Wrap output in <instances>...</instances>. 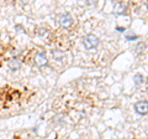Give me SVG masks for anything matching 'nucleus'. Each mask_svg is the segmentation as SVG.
Listing matches in <instances>:
<instances>
[{
	"label": "nucleus",
	"instance_id": "f257e3e1",
	"mask_svg": "<svg viewBox=\"0 0 148 139\" xmlns=\"http://www.w3.org/2000/svg\"><path fill=\"white\" fill-rule=\"evenodd\" d=\"M83 45L86 50H92L99 45V38L92 34H88L83 38Z\"/></svg>",
	"mask_w": 148,
	"mask_h": 139
},
{
	"label": "nucleus",
	"instance_id": "f03ea898",
	"mask_svg": "<svg viewBox=\"0 0 148 139\" xmlns=\"http://www.w3.org/2000/svg\"><path fill=\"white\" fill-rule=\"evenodd\" d=\"M57 20H58V24L61 25L62 27H64V29H68V27H71L73 25V17L72 15L69 13H62V14H59L58 17H57Z\"/></svg>",
	"mask_w": 148,
	"mask_h": 139
},
{
	"label": "nucleus",
	"instance_id": "7ed1b4c3",
	"mask_svg": "<svg viewBox=\"0 0 148 139\" xmlns=\"http://www.w3.org/2000/svg\"><path fill=\"white\" fill-rule=\"evenodd\" d=\"M35 65L37 67H45L48 65V58H47V55L43 51H41V52H37L35 55Z\"/></svg>",
	"mask_w": 148,
	"mask_h": 139
},
{
	"label": "nucleus",
	"instance_id": "20e7f679",
	"mask_svg": "<svg viewBox=\"0 0 148 139\" xmlns=\"http://www.w3.org/2000/svg\"><path fill=\"white\" fill-rule=\"evenodd\" d=\"M135 111L137 114L140 115H146L147 114V111H148V104H147V101H138L135 103Z\"/></svg>",
	"mask_w": 148,
	"mask_h": 139
},
{
	"label": "nucleus",
	"instance_id": "39448f33",
	"mask_svg": "<svg viewBox=\"0 0 148 139\" xmlns=\"http://www.w3.org/2000/svg\"><path fill=\"white\" fill-rule=\"evenodd\" d=\"M8 67H9V70H11V71H14V72L18 71V70L21 68V61L16 57H12L8 61Z\"/></svg>",
	"mask_w": 148,
	"mask_h": 139
},
{
	"label": "nucleus",
	"instance_id": "423d86ee",
	"mask_svg": "<svg viewBox=\"0 0 148 139\" xmlns=\"http://www.w3.org/2000/svg\"><path fill=\"white\" fill-rule=\"evenodd\" d=\"M126 13V5L122 1H117L114 5V14L115 15H123Z\"/></svg>",
	"mask_w": 148,
	"mask_h": 139
},
{
	"label": "nucleus",
	"instance_id": "0eeeda50",
	"mask_svg": "<svg viewBox=\"0 0 148 139\" xmlns=\"http://www.w3.org/2000/svg\"><path fill=\"white\" fill-rule=\"evenodd\" d=\"M133 82H135L136 86L143 85V82H145V76L141 75V73H136V75L133 76Z\"/></svg>",
	"mask_w": 148,
	"mask_h": 139
},
{
	"label": "nucleus",
	"instance_id": "6e6552de",
	"mask_svg": "<svg viewBox=\"0 0 148 139\" xmlns=\"http://www.w3.org/2000/svg\"><path fill=\"white\" fill-rule=\"evenodd\" d=\"M52 55H53V57L56 60H58V61H61V60L64 57V52H63V51H61V50H53Z\"/></svg>",
	"mask_w": 148,
	"mask_h": 139
},
{
	"label": "nucleus",
	"instance_id": "1a4fd4ad",
	"mask_svg": "<svg viewBox=\"0 0 148 139\" xmlns=\"http://www.w3.org/2000/svg\"><path fill=\"white\" fill-rule=\"evenodd\" d=\"M138 38H140V36L136 35V34H133V32H127V34L125 35V39H126V41H135Z\"/></svg>",
	"mask_w": 148,
	"mask_h": 139
},
{
	"label": "nucleus",
	"instance_id": "9d476101",
	"mask_svg": "<svg viewBox=\"0 0 148 139\" xmlns=\"http://www.w3.org/2000/svg\"><path fill=\"white\" fill-rule=\"evenodd\" d=\"M145 49H146V45L143 44V42H140V44H138V45L136 46V54H138V55L142 54V52H143V50H145Z\"/></svg>",
	"mask_w": 148,
	"mask_h": 139
},
{
	"label": "nucleus",
	"instance_id": "9b49d317",
	"mask_svg": "<svg viewBox=\"0 0 148 139\" xmlns=\"http://www.w3.org/2000/svg\"><path fill=\"white\" fill-rule=\"evenodd\" d=\"M46 34H47V30H46V29H40V32H38V35L43 36V35H46Z\"/></svg>",
	"mask_w": 148,
	"mask_h": 139
},
{
	"label": "nucleus",
	"instance_id": "f8f14e48",
	"mask_svg": "<svg viewBox=\"0 0 148 139\" xmlns=\"http://www.w3.org/2000/svg\"><path fill=\"white\" fill-rule=\"evenodd\" d=\"M116 30H117L119 32H123V31L126 30V29H125V27H116Z\"/></svg>",
	"mask_w": 148,
	"mask_h": 139
},
{
	"label": "nucleus",
	"instance_id": "ddd939ff",
	"mask_svg": "<svg viewBox=\"0 0 148 139\" xmlns=\"http://www.w3.org/2000/svg\"><path fill=\"white\" fill-rule=\"evenodd\" d=\"M0 38H1V34H0Z\"/></svg>",
	"mask_w": 148,
	"mask_h": 139
}]
</instances>
